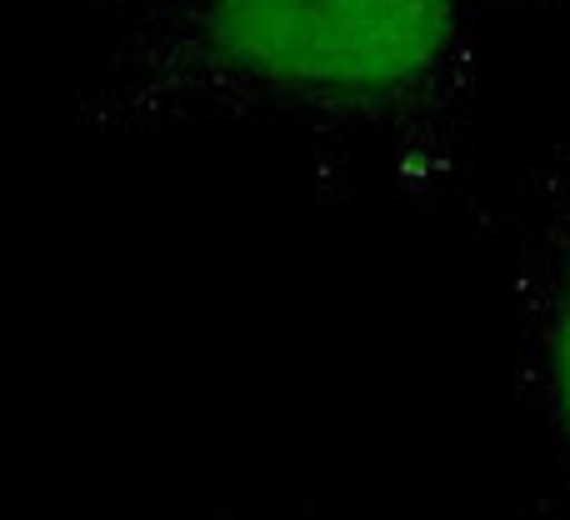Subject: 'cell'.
Wrapping results in <instances>:
<instances>
[{
  "label": "cell",
  "instance_id": "6da1fadb",
  "mask_svg": "<svg viewBox=\"0 0 570 520\" xmlns=\"http://www.w3.org/2000/svg\"><path fill=\"white\" fill-rule=\"evenodd\" d=\"M475 0H96L70 96L86 150L285 130L345 180L445 206L475 170Z\"/></svg>",
  "mask_w": 570,
  "mask_h": 520
},
{
  "label": "cell",
  "instance_id": "7a4b0ae2",
  "mask_svg": "<svg viewBox=\"0 0 570 520\" xmlns=\"http://www.w3.org/2000/svg\"><path fill=\"white\" fill-rule=\"evenodd\" d=\"M515 395L570 520V130L515 170L501 200Z\"/></svg>",
  "mask_w": 570,
  "mask_h": 520
},
{
  "label": "cell",
  "instance_id": "3957f363",
  "mask_svg": "<svg viewBox=\"0 0 570 520\" xmlns=\"http://www.w3.org/2000/svg\"><path fill=\"white\" fill-rule=\"evenodd\" d=\"M475 10H511V16H570V0H475Z\"/></svg>",
  "mask_w": 570,
  "mask_h": 520
}]
</instances>
